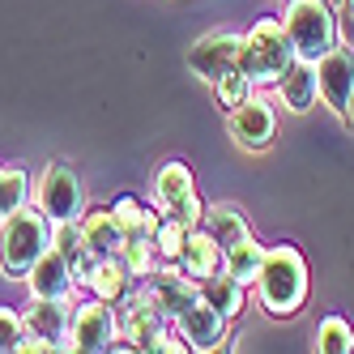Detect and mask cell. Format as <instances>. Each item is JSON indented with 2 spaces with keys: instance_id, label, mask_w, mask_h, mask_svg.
<instances>
[{
  "instance_id": "cell-18",
  "label": "cell",
  "mask_w": 354,
  "mask_h": 354,
  "mask_svg": "<svg viewBox=\"0 0 354 354\" xmlns=\"http://www.w3.org/2000/svg\"><path fill=\"white\" fill-rule=\"evenodd\" d=\"M192 192H196V188H192V171H188V162L171 158V162L158 167V175H154V201H158L162 214H171L175 205H184Z\"/></svg>"
},
{
  "instance_id": "cell-26",
  "label": "cell",
  "mask_w": 354,
  "mask_h": 354,
  "mask_svg": "<svg viewBox=\"0 0 354 354\" xmlns=\"http://www.w3.org/2000/svg\"><path fill=\"white\" fill-rule=\"evenodd\" d=\"M316 350L320 354H350L354 350V328L346 316H324L316 324Z\"/></svg>"
},
{
  "instance_id": "cell-3",
  "label": "cell",
  "mask_w": 354,
  "mask_h": 354,
  "mask_svg": "<svg viewBox=\"0 0 354 354\" xmlns=\"http://www.w3.org/2000/svg\"><path fill=\"white\" fill-rule=\"evenodd\" d=\"M47 248H52V222L39 205H21L0 222V273L5 277H26Z\"/></svg>"
},
{
  "instance_id": "cell-4",
  "label": "cell",
  "mask_w": 354,
  "mask_h": 354,
  "mask_svg": "<svg viewBox=\"0 0 354 354\" xmlns=\"http://www.w3.org/2000/svg\"><path fill=\"white\" fill-rule=\"evenodd\" d=\"M282 26L295 43L299 60H320L324 52H333L342 43V21H337L333 0H286Z\"/></svg>"
},
{
  "instance_id": "cell-9",
  "label": "cell",
  "mask_w": 354,
  "mask_h": 354,
  "mask_svg": "<svg viewBox=\"0 0 354 354\" xmlns=\"http://www.w3.org/2000/svg\"><path fill=\"white\" fill-rule=\"evenodd\" d=\"M141 286H145V290H149V299H154L158 308H162V316H167V320H180V316L192 308V303L201 299V282L180 269V261H162V265L149 273Z\"/></svg>"
},
{
  "instance_id": "cell-29",
  "label": "cell",
  "mask_w": 354,
  "mask_h": 354,
  "mask_svg": "<svg viewBox=\"0 0 354 354\" xmlns=\"http://www.w3.org/2000/svg\"><path fill=\"white\" fill-rule=\"evenodd\" d=\"M21 342H26V320L13 308H0V354H21Z\"/></svg>"
},
{
  "instance_id": "cell-16",
  "label": "cell",
  "mask_w": 354,
  "mask_h": 354,
  "mask_svg": "<svg viewBox=\"0 0 354 354\" xmlns=\"http://www.w3.org/2000/svg\"><path fill=\"white\" fill-rule=\"evenodd\" d=\"M277 98H282V107L295 111V115L312 111V107H316V98H320L316 60H295V64L282 73V82H277Z\"/></svg>"
},
{
  "instance_id": "cell-25",
  "label": "cell",
  "mask_w": 354,
  "mask_h": 354,
  "mask_svg": "<svg viewBox=\"0 0 354 354\" xmlns=\"http://www.w3.org/2000/svg\"><path fill=\"white\" fill-rule=\"evenodd\" d=\"M30 188H35V180L21 167L0 162V222H5L9 214H17L21 205H30Z\"/></svg>"
},
{
  "instance_id": "cell-32",
  "label": "cell",
  "mask_w": 354,
  "mask_h": 354,
  "mask_svg": "<svg viewBox=\"0 0 354 354\" xmlns=\"http://www.w3.org/2000/svg\"><path fill=\"white\" fill-rule=\"evenodd\" d=\"M333 5H342V9H346V17L354 21V0H333Z\"/></svg>"
},
{
  "instance_id": "cell-27",
  "label": "cell",
  "mask_w": 354,
  "mask_h": 354,
  "mask_svg": "<svg viewBox=\"0 0 354 354\" xmlns=\"http://www.w3.org/2000/svg\"><path fill=\"white\" fill-rule=\"evenodd\" d=\"M188 231H192V226H184L175 214H162V218H158V226H154V248H158V261H180Z\"/></svg>"
},
{
  "instance_id": "cell-21",
  "label": "cell",
  "mask_w": 354,
  "mask_h": 354,
  "mask_svg": "<svg viewBox=\"0 0 354 354\" xmlns=\"http://www.w3.org/2000/svg\"><path fill=\"white\" fill-rule=\"evenodd\" d=\"M265 257H269V248H265L257 235H248V239H239L235 248H226V261H222V269L231 273L235 282H243V286H257Z\"/></svg>"
},
{
  "instance_id": "cell-15",
  "label": "cell",
  "mask_w": 354,
  "mask_h": 354,
  "mask_svg": "<svg viewBox=\"0 0 354 354\" xmlns=\"http://www.w3.org/2000/svg\"><path fill=\"white\" fill-rule=\"evenodd\" d=\"M82 286H86L94 299H103V303H111V308H120V303L137 290V277L124 269L120 257H98L94 269L82 277Z\"/></svg>"
},
{
  "instance_id": "cell-30",
  "label": "cell",
  "mask_w": 354,
  "mask_h": 354,
  "mask_svg": "<svg viewBox=\"0 0 354 354\" xmlns=\"http://www.w3.org/2000/svg\"><path fill=\"white\" fill-rule=\"evenodd\" d=\"M171 214H175V218H180L184 226H201V222H205V201H201V196L192 192V196L184 201V205H175Z\"/></svg>"
},
{
  "instance_id": "cell-2",
  "label": "cell",
  "mask_w": 354,
  "mask_h": 354,
  "mask_svg": "<svg viewBox=\"0 0 354 354\" xmlns=\"http://www.w3.org/2000/svg\"><path fill=\"white\" fill-rule=\"evenodd\" d=\"M295 43L282 26V17H257L252 26L243 30V47H239V73L257 86H277L282 82V73L295 64Z\"/></svg>"
},
{
  "instance_id": "cell-1",
  "label": "cell",
  "mask_w": 354,
  "mask_h": 354,
  "mask_svg": "<svg viewBox=\"0 0 354 354\" xmlns=\"http://www.w3.org/2000/svg\"><path fill=\"white\" fill-rule=\"evenodd\" d=\"M312 295V277H308V261L295 243H277L269 248V257L261 265L257 277V303L261 312L273 320H290L303 312V303Z\"/></svg>"
},
{
  "instance_id": "cell-22",
  "label": "cell",
  "mask_w": 354,
  "mask_h": 354,
  "mask_svg": "<svg viewBox=\"0 0 354 354\" xmlns=\"http://www.w3.org/2000/svg\"><path fill=\"white\" fill-rule=\"evenodd\" d=\"M201 226H205V231L222 243V252L252 235V222H248L235 205H205V222H201Z\"/></svg>"
},
{
  "instance_id": "cell-31",
  "label": "cell",
  "mask_w": 354,
  "mask_h": 354,
  "mask_svg": "<svg viewBox=\"0 0 354 354\" xmlns=\"http://www.w3.org/2000/svg\"><path fill=\"white\" fill-rule=\"evenodd\" d=\"M346 124L354 129V90H350V103H346Z\"/></svg>"
},
{
  "instance_id": "cell-17",
  "label": "cell",
  "mask_w": 354,
  "mask_h": 354,
  "mask_svg": "<svg viewBox=\"0 0 354 354\" xmlns=\"http://www.w3.org/2000/svg\"><path fill=\"white\" fill-rule=\"evenodd\" d=\"M222 261H226V252H222V243L205 231V226H192L188 231V239H184V252H180V269L188 273V277H209V273H218L222 269Z\"/></svg>"
},
{
  "instance_id": "cell-28",
  "label": "cell",
  "mask_w": 354,
  "mask_h": 354,
  "mask_svg": "<svg viewBox=\"0 0 354 354\" xmlns=\"http://www.w3.org/2000/svg\"><path fill=\"white\" fill-rule=\"evenodd\" d=\"M209 90H214V103H218L226 115H231V111H235V107H239V103H243V98H248L252 90H257V86H252V82L243 77V73L235 68V73H226V77H218Z\"/></svg>"
},
{
  "instance_id": "cell-11",
  "label": "cell",
  "mask_w": 354,
  "mask_h": 354,
  "mask_svg": "<svg viewBox=\"0 0 354 354\" xmlns=\"http://www.w3.org/2000/svg\"><path fill=\"white\" fill-rule=\"evenodd\" d=\"M316 77H320V98L337 115H346L350 90H354V47L350 43H337L333 52H324L316 60Z\"/></svg>"
},
{
  "instance_id": "cell-8",
  "label": "cell",
  "mask_w": 354,
  "mask_h": 354,
  "mask_svg": "<svg viewBox=\"0 0 354 354\" xmlns=\"http://www.w3.org/2000/svg\"><path fill=\"white\" fill-rule=\"evenodd\" d=\"M239 47H243V35H235V30H209V35H201L188 47V68L196 73L201 82L214 86L218 77H226V73L239 68Z\"/></svg>"
},
{
  "instance_id": "cell-6",
  "label": "cell",
  "mask_w": 354,
  "mask_h": 354,
  "mask_svg": "<svg viewBox=\"0 0 354 354\" xmlns=\"http://www.w3.org/2000/svg\"><path fill=\"white\" fill-rule=\"evenodd\" d=\"M120 333L111 303L103 299H82L68 316V350H82V354H98V350H111Z\"/></svg>"
},
{
  "instance_id": "cell-14",
  "label": "cell",
  "mask_w": 354,
  "mask_h": 354,
  "mask_svg": "<svg viewBox=\"0 0 354 354\" xmlns=\"http://www.w3.org/2000/svg\"><path fill=\"white\" fill-rule=\"evenodd\" d=\"M175 324L184 328V337H188L192 350H218V346H226V328H231V320H226L214 303H205V299H196Z\"/></svg>"
},
{
  "instance_id": "cell-23",
  "label": "cell",
  "mask_w": 354,
  "mask_h": 354,
  "mask_svg": "<svg viewBox=\"0 0 354 354\" xmlns=\"http://www.w3.org/2000/svg\"><path fill=\"white\" fill-rule=\"evenodd\" d=\"M115 257L124 261V269H129L137 282H145V277L162 265L158 261V248H154V235H124V243H120Z\"/></svg>"
},
{
  "instance_id": "cell-12",
  "label": "cell",
  "mask_w": 354,
  "mask_h": 354,
  "mask_svg": "<svg viewBox=\"0 0 354 354\" xmlns=\"http://www.w3.org/2000/svg\"><path fill=\"white\" fill-rule=\"evenodd\" d=\"M26 286H30V299H73V290H77V273H73V261L64 257L60 248H47L43 257L30 265Z\"/></svg>"
},
{
  "instance_id": "cell-10",
  "label": "cell",
  "mask_w": 354,
  "mask_h": 354,
  "mask_svg": "<svg viewBox=\"0 0 354 354\" xmlns=\"http://www.w3.org/2000/svg\"><path fill=\"white\" fill-rule=\"evenodd\" d=\"M231 137L239 149H252V154H261V149L273 145L277 137V115L269 107V98H261L257 90H252L243 103L231 111Z\"/></svg>"
},
{
  "instance_id": "cell-7",
  "label": "cell",
  "mask_w": 354,
  "mask_h": 354,
  "mask_svg": "<svg viewBox=\"0 0 354 354\" xmlns=\"http://www.w3.org/2000/svg\"><path fill=\"white\" fill-rule=\"evenodd\" d=\"M120 337L129 342V350H149L154 354V342L162 337V328L171 324L167 316H162V308L154 299H149V290L141 286V290H133L129 299L120 303Z\"/></svg>"
},
{
  "instance_id": "cell-24",
  "label": "cell",
  "mask_w": 354,
  "mask_h": 354,
  "mask_svg": "<svg viewBox=\"0 0 354 354\" xmlns=\"http://www.w3.org/2000/svg\"><path fill=\"white\" fill-rule=\"evenodd\" d=\"M111 214H115V222H120L124 235H154V226H158V218H162V214H154V209H145L133 192L115 196V201H111Z\"/></svg>"
},
{
  "instance_id": "cell-20",
  "label": "cell",
  "mask_w": 354,
  "mask_h": 354,
  "mask_svg": "<svg viewBox=\"0 0 354 354\" xmlns=\"http://www.w3.org/2000/svg\"><path fill=\"white\" fill-rule=\"evenodd\" d=\"M82 231H86V248L94 257H115L120 243H124V231H120L111 205L107 209H86L82 214Z\"/></svg>"
},
{
  "instance_id": "cell-5",
  "label": "cell",
  "mask_w": 354,
  "mask_h": 354,
  "mask_svg": "<svg viewBox=\"0 0 354 354\" xmlns=\"http://www.w3.org/2000/svg\"><path fill=\"white\" fill-rule=\"evenodd\" d=\"M30 196L47 214V222H64V218H82L86 214V184L68 162H47L39 171Z\"/></svg>"
},
{
  "instance_id": "cell-19",
  "label": "cell",
  "mask_w": 354,
  "mask_h": 354,
  "mask_svg": "<svg viewBox=\"0 0 354 354\" xmlns=\"http://www.w3.org/2000/svg\"><path fill=\"white\" fill-rule=\"evenodd\" d=\"M201 299L214 303L226 320H235V316L243 312V303H248V286L235 282L226 269H218V273H209V277H201Z\"/></svg>"
},
{
  "instance_id": "cell-13",
  "label": "cell",
  "mask_w": 354,
  "mask_h": 354,
  "mask_svg": "<svg viewBox=\"0 0 354 354\" xmlns=\"http://www.w3.org/2000/svg\"><path fill=\"white\" fill-rule=\"evenodd\" d=\"M68 299H30L21 308V320H26V337H43L56 350H68Z\"/></svg>"
}]
</instances>
